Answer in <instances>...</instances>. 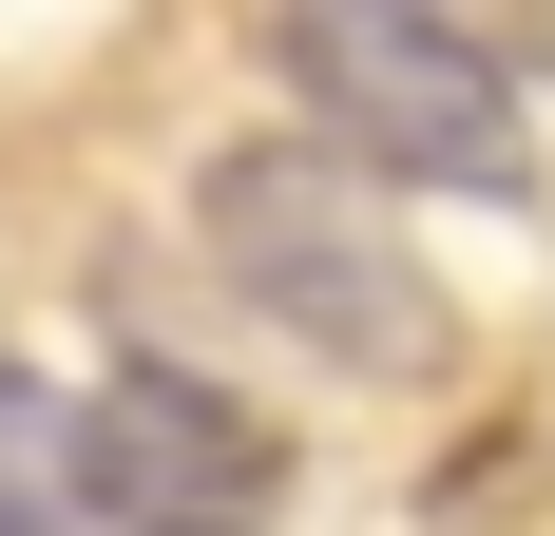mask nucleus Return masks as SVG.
Instances as JSON below:
<instances>
[{
	"instance_id": "1",
	"label": "nucleus",
	"mask_w": 555,
	"mask_h": 536,
	"mask_svg": "<svg viewBox=\"0 0 555 536\" xmlns=\"http://www.w3.org/2000/svg\"><path fill=\"white\" fill-rule=\"evenodd\" d=\"M192 230H211L230 307L287 326L307 365H345V383H422V365H441V288H422V250L384 230V173H364V154L249 135V154H211Z\"/></svg>"
},
{
	"instance_id": "2",
	"label": "nucleus",
	"mask_w": 555,
	"mask_h": 536,
	"mask_svg": "<svg viewBox=\"0 0 555 536\" xmlns=\"http://www.w3.org/2000/svg\"><path fill=\"white\" fill-rule=\"evenodd\" d=\"M287 77H307V135L364 173H422V192H517L537 135H517V58L460 39V0H287L269 20Z\"/></svg>"
},
{
	"instance_id": "3",
	"label": "nucleus",
	"mask_w": 555,
	"mask_h": 536,
	"mask_svg": "<svg viewBox=\"0 0 555 536\" xmlns=\"http://www.w3.org/2000/svg\"><path fill=\"white\" fill-rule=\"evenodd\" d=\"M77 460H96V536H269L287 518V422H249L192 365H115L77 403Z\"/></svg>"
},
{
	"instance_id": "4",
	"label": "nucleus",
	"mask_w": 555,
	"mask_h": 536,
	"mask_svg": "<svg viewBox=\"0 0 555 536\" xmlns=\"http://www.w3.org/2000/svg\"><path fill=\"white\" fill-rule=\"evenodd\" d=\"M0 536H96V460L77 403H39V365H0Z\"/></svg>"
}]
</instances>
